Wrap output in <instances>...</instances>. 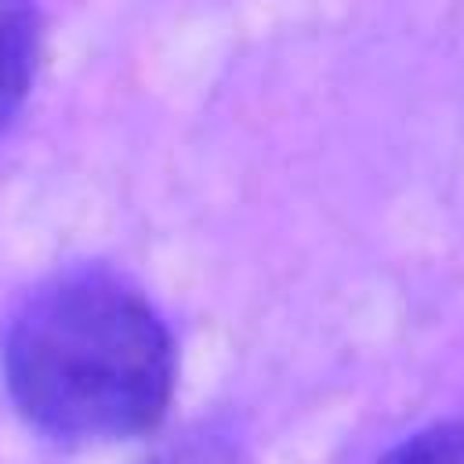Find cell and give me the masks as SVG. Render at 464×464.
Instances as JSON below:
<instances>
[{"instance_id": "277c9868", "label": "cell", "mask_w": 464, "mask_h": 464, "mask_svg": "<svg viewBox=\"0 0 464 464\" xmlns=\"http://www.w3.org/2000/svg\"><path fill=\"white\" fill-rule=\"evenodd\" d=\"M149 464H239V450L228 439V431L207 424V428H196V431L181 435L178 442H170Z\"/></svg>"}, {"instance_id": "3957f363", "label": "cell", "mask_w": 464, "mask_h": 464, "mask_svg": "<svg viewBox=\"0 0 464 464\" xmlns=\"http://www.w3.org/2000/svg\"><path fill=\"white\" fill-rule=\"evenodd\" d=\"M373 464H464V420L428 424L395 442Z\"/></svg>"}, {"instance_id": "7a4b0ae2", "label": "cell", "mask_w": 464, "mask_h": 464, "mask_svg": "<svg viewBox=\"0 0 464 464\" xmlns=\"http://www.w3.org/2000/svg\"><path fill=\"white\" fill-rule=\"evenodd\" d=\"M40 58L36 0H0V130L18 116Z\"/></svg>"}, {"instance_id": "6da1fadb", "label": "cell", "mask_w": 464, "mask_h": 464, "mask_svg": "<svg viewBox=\"0 0 464 464\" xmlns=\"http://www.w3.org/2000/svg\"><path fill=\"white\" fill-rule=\"evenodd\" d=\"M0 366L22 420L65 446L152 431L174 395L163 315L109 268H65L36 283L4 323Z\"/></svg>"}]
</instances>
